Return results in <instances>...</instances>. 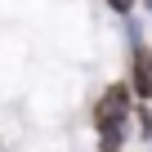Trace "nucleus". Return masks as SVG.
Here are the masks:
<instances>
[{
  "instance_id": "nucleus-1",
  "label": "nucleus",
  "mask_w": 152,
  "mask_h": 152,
  "mask_svg": "<svg viewBox=\"0 0 152 152\" xmlns=\"http://www.w3.org/2000/svg\"><path fill=\"white\" fill-rule=\"evenodd\" d=\"M130 103V90L125 85H112L103 99H99V107H94V125H99V134H103V152H121V139H125V130H121V121H125V107Z\"/></svg>"
},
{
  "instance_id": "nucleus-2",
  "label": "nucleus",
  "mask_w": 152,
  "mask_h": 152,
  "mask_svg": "<svg viewBox=\"0 0 152 152\" xmlns=\"http://www.w3.org/2000/svg\"><path fill=\"white\" fill-rule=\"evenodd\" d=\"M134 94L152 99V49L148 45H134Z\"/></svg>"
},
{
  "instance_id": "nucleus-3",
  "label": "nucleus",
  "mask_w": 152,
  "mask_h": 152,
  "mask_svg": "<svg viewBox=\"0 0 152 152\" xmlns=\"http://www.w3.org/2000/svg\"><path fill=\"white\" fill-rule=\"evenodd\" d=\"M107 5H112V9H121V14H130V9H134V0H107Z\"/></svg>"
},
{
  "instance_id": "nucleus-4",
  "label": "nucleus",
  "mask_w": 152,
  "mask_h": 152,
  "mask_svg": "<svg viewBox=\"0 0 152 152\" xmlns=\"http://www.w3.org/2000/svg\"><path fill=\"white\" fill-rule=\"evenodd\" d=\"M148 5H152V0H148Z\"/></svg>"
}]
</instances>
